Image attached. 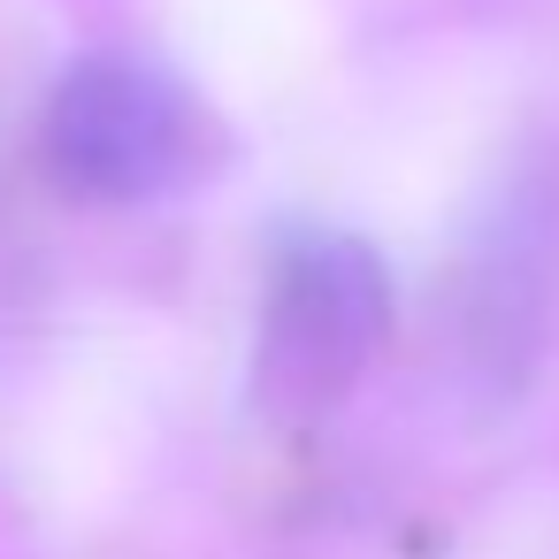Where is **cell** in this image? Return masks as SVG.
I'll return each instance as SVG.
<instances>
[{
  "label": "cell",
  "instance_id": "7a4b0ae2",
  "mask_svg": "<svg viewBox=\"0 0 559 559\" xmlns=\"http://www.w3.org/2000/svg\"><path fill=\"white\" fill-rule=\"evenodd\" d=\"M391 330V276L368 238L307 230L276 253L261 337H253V406L276 429H307L353 399Z\"/></svg>",
  "mask_w": 559,
  "mask_h": 559
},
{
  "label": "cell",
  "instance_id": "6da1fadb",
  "mask_svg": "<svg viewBox=\"0 0 559 559\" xmlns=\"http://www.w3.org/2000/svg\"><path fill=\"white\" fill-rule=\"evenodd\" d=\"M223 123L139 55H85L47 100V169L93 207H154L223 169Z\"/></svg>",
  "mask_w": 559,
  "mask_h": 559
}]
</instances>
